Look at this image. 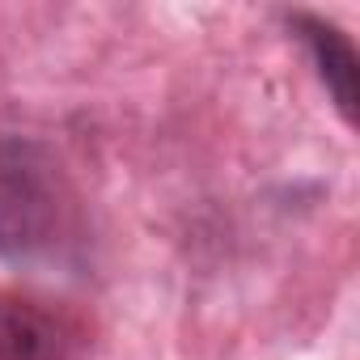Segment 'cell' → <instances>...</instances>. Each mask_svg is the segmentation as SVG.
I'll list each match as a JSON object with an SVG mask.
<instances>
[{
	"label": "cell",
	"instance_id": "cell-1",
	"mask_svg": "<svg viewBox=\"0 0 360 360\" xmlns=\"http://www.w3.org/2000/svg\"><path fill=\"white\" fill-rule=\"evenodd\" d=\"M81 242V195L56 148L26 131H0V263L72 267Z\"/></svg>",
	"mask_w": 360,
	"mask_h": 360
},
{
	"label": "cell",
	"instance_id": "cell-2",
	"mask_svg": "<svg viewBox=\"0 0 360 360\" xmlns=\"http://www.w3.org/2000/svg\"><path fill=\"white\" fill-rule=\"evenodd\" d=\"M77 326L26 297L0 292V360H72Z\"/></svg>",
	"mask_w": 360,
	"mask_h": 360
},
{
	"label": "cell",
	"instance_id": "cell-3",
	"mask_svg": "<svg viewBox=\"0 0 360 360\" xmlns=\"http://www.w3.org/2000/svg\"><path fill=\"white\" fill-rule=\"evenodd\" d=\"M288 30L309 51V60H314L330 102L339 106V115L352 123L356 119V51H352L347 34L335 22L314 18V13H288Z\"/></svg>",
	"mask_w": 360,
	"mask_h": 360
}]
</instances>
